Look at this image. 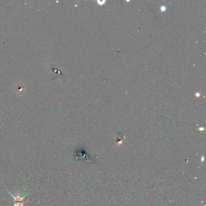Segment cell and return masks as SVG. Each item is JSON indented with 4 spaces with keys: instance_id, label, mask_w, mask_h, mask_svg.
Here are the masks:
<instances>
[{
    "instance_id": "cell-1",
    "label": "cell",
    "mask_w": 206,
    "mask_h": 206,
    "mask_svg": "<svg viewBox=\"0 0 206 206\" xmlns=\"http://www.w3.org/2000/svg\"><path fill=\"white\" fill-rule=\"evenodd\" d=\"M7 192L10 194V195L13 198L14 200H13V206H24V204H26V202H27L26 201L24 200L26 197L28 195V193L24 195H23V197H21V195L18 194H16L15 195H13V194H12L11 192H10V191H7Z\"/></svg>"
}]
</instances>
